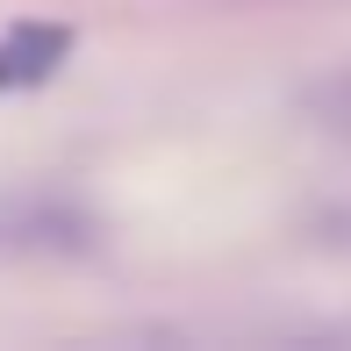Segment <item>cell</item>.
<instances>
[{
  "label": "cell",
  "instance_id": "cell-1",
  "mask_svg": "<svg viewBox=\"0 0 351 351\" xmlns=\"http://www.w3.org/2000/svg\"><path fill=\"white\" fill-rule=\"evenodd\" d=\"M65 58H72V29L65 22H14V29H0V93H22V86L58 79Z\"/></svg>",
  "mask_w": 351,
  "mask_h": 351
},
{
  "label": "cell",
  "instance_id": "cell-2",
  "mask_svg": "<svg viewBox=\"0 0 351 351\" xmlns=\"http://www.w3.org/2000/svg\"><path fill=\"white\" fill-rule=\"evenodd\" d=\"M0 244L8 251H58V244H86V215H72L51 194H8L0 201Z\"/></svg>",
  "mask_w": 351,
  "mask_h": 351
},
{
  "label": "cell",
  "instance_id": "cell-3",
  "mask_svg": "<svg viewBox=\"0 0 351 351\" xmlns=\"http://www.w3.org/2000/svg\"><path fill=\"white\" fill-rule=\"evenodd\" d=\"M315 108L330 115V130H344V136H351V72H337V79H330V86L315 93Z\"/></svg>",
  "mask_w": 351,
  "mask_h": 351
}]
</instances>
